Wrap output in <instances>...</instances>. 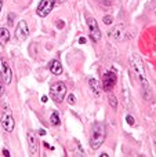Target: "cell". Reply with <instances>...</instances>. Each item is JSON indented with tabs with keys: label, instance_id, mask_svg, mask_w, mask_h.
<instances>
[{
	"label": "cell",
	"instance_id": "6da1fadb",
	"mask_svg": "<svg viewBox=\"0 0 156 157\" xmlns=\"http://www.w3.org/2000/svg\"><path fill=\"white\" fill-rule=\"evenodd\" d=\"M130 68H131V72L134 73V76L140 80L141 86H142L144 91H145V97L148 101H151V88H149L148 80H146V75H145V69H144V63L137 55H133L130 57Z\"/></svg>",
	"mask_w": 156,
	"mask_h": 157
},
{
	"label": "cell",
	"instance_id": "7a4b0ae2",
	"mask_svg": "<svg viewBox=\"0 0 156 157\" xmlns=\"http://www.w3.org/2000/svg\"><path fill=\"white\" fill-rule=\"evenodd\" d=\"M105 136H107V128L105 124L101 121L94 123L93 128H91V134H90V146L91 149L97 150L99 149L102 144L105 141Z\"/></svg>",
	"mask_w": 156,
	"mask_h": 157
},
{
	"label": "cell",
	"instance_id": "3957f363",
	"mask_svg": "<svg viewBox=\"0 0 156 157\" xmlns=\"http://www.w3.org/2000/svg\"><path fill=\"white\" fill-rule=\"evenodd\" d=\"M50 95H51L53 101L57 103H61L64 99H65L66 95V86L62 83V81H57L51 86L50 88Z\"/></svg>",
	"mask_w": 156,
	"mask_h": 157
},
{
	"label": "cell",
	"instance_id": "277c9868",
	"mask_svg": "<svg viewBox=\"0 0 156 157\" xmlns=\"http://www.w3.org/2000/svg\"><path fill=\"white\" fill-rule=\"evenodd\" d=\"M87 26H88V36H90V39L94 41V43H97V41L101 40V30H99V26L98 24H97V21L94 18H91V17H88L87 18Z\"/></svg>",
	"mask_w": 156,
	"mask_h": 157
},
{
	"label": "cell",
	"instance_id": "5b68a950",
	"mask_svg": "<svg viewBox=\"0 0 156 157\" xmlns=\"http://www.w3.org/2000/svg\"><path fill=\"white\" fill-rule=\"evenodd\" d=\"M0 77L3 78L6 84H10L13 80V72H11V66L7 63L4 58L0 57Z\"/></svg>",
	"mask_w": 156,
	"mask_h": 157
},
{
	"label": "cell",
	"instance_id": "8992f818",
	"mask_svg": "<svg viewBox=\"0 0 156 157\" xmlns=\"http://www.w3.org/2000/svg\"><path fill=\"white\" fill-rule=\"evenodd\" d=\"M54 6H55L54 0H41V2L39 3V6H37V10H36V13H37L39 17L44 18V17H47L53 11Z\"/></svg>",
	"mask_w": 156,
	"mask_h": 157
},
{
	"label": "cell",
	"instance_id": "52a82bcc",
	"mask_svg": "<svg viewBox=\"0 0 156 157\" xmlns=\"http://www.w3.org/2000/svg\"><path fill=\"white\" fill-rule=\"evenodd\" d=\"M2 125H3V128H4L7 132H11V131L14 130V125H15V123H14V117H13V114H11V110L8 108H6L4 112H3Z\"/></svg>",
	"mask_w": 156,
	"mask_h": 157
},
{
	"label": "cell",
	"instance_id": "ba28073f",
	"mask_svg": "<svg viewBox=\"0 0 156 157\" xmlns=\"http://www.w3.org/2000/svg\"><path fill=\"white\" fill-rule=\"evenodd\" d=\"M28 147H29L30 156H37L39 155V139L33 131H28Z\"/></svg>",
	"mask_w": 156,
	"mask_h": 157
},
{
	"label": "cell",
	"instance_id": "9c48e42d",
	"mask_svg": "<svg viewBox=\"0 0 156 157\" xmlns=\"http://www.w3.org/2000/svg\"><path fill=\"white\" fill-rule=\"evenodd\" d=\"M116 81H118V77H116L115 72H107L102 77V88L105 91H111L116 86Z\"/></svg>",
	"mask_w": 156,
	"mask_h": 157
},
{
	"label": "cell",
	"instance_id": "30bf717a",
	"mask_svg": "<svg viewBox=\"0 0 156 157\" xmlns=\"http://www.w3.org/2000/svg\"><path fill=\"white\" fill-rule=\"evenodd\" d=\"M28 35H29L28 24L25 21H21L18 24V26H17V29H15V39L18 41H24V40H26Z\"/></svg>",
	"mask_w": 156,
	"mask_h": 157
},
{
	"label": "cell",
	"instance_id": "8fae6325",
	"mask_svg": "<svg viewBox=\"0 0 156 157\" xmlns=\"http://www.w3.org/2000/svg\"><path fill=\"white\" fill-rule=\"evenodd\" d=\"M49 69L55 76H60V75L62 73V65H61V62L58 59H53L51 62L49 63Z\"/></svg>",
	"mask_w": 156,
	"mask_h": 157
},
{
	"label": "cell",
	"instance_id": "7c38bea8",
	"mask_svg": "<svg viewBox=\"0 0 156 157\" xmlns=\"http://www.w3.org/2000/svg\"><path fill=\"white\" fill-rule=\"evenodd\" d=\"M88 84H90V87H91L93 94L96 95V97H99V95H101V86H99V81L96 80V78H90V80H88Z\"/></svg>",
	"mask_w": 156,
	"mask_h": 157
},
{
	"label": "cell",
	"instance_id": "4fadbf2b",
	"mask_svg": "<svg viewBox=\"0 0 156 157\" xmlns=\"http://www.w3.org/2000/svg\"><path fill=\"white\" fill-rule=\"evenodd\" d=\"M10 40V32L6 28H0V46H4Z\"/></svg>",
	"mask_w": 156,
	"mask_h": 157
},
{
	"label": "cell",
	"instance_id": "5bb4252c",
	"mask_svg": "<svg viewBox=\"0 0 156 157\" xmlns=\"http://www.w3.org/2000/svg\"><path fill=\"white\" fill-rule=\"evenodd\" d=\"M120 33H122V26H116L112 32H109V37H113V39H120Z\"/></svg>",
	"mask_w": 156,
	"mask_h": 157
},
{
	"label": "cell",
	"instance_id": "9a60e30c",
	"mask_svg": "<svg viewBox=\"0 0 156 157\" xmlns=\"http://www.w3.org/2000/svg\"><path fill=\"white\" fill-rule=\"evenodd\" d=\"M50 121H51L53 125H60L61 120H60V114L57 113V112H54V113L51 114V117H50Z\"/></svg>",
	"mask_w": 156,
	"mask_h": 157
},
{
	"label": "cell",
	"instance_id": "2e32d148",
	"mask_svg": "<svg viewBox=\"0 0 156 157\" xmlns=\"http://www.w3.org/2000/svg\"><path fill=\"white\" fill-rule=\"evenodd\" d=\"M108 101H109V105L112 106L113 109L118 108V99H116L115 95H109V97H108Z\"/></svg>",
	"mask_w": 156,
	"mask_h": 157
},
{
	"label": "cell",
	"instance_id": "e0dca14e",
	"mask_svg": "<svg viewBox=\"0 0 156 157\" xmlns=\"http://www.w3.org/2000/svg\"><path fill=\"white\" fill-rule=\"evenodd\" d=\"M66 102L69 103V105H75L76 103V99H75V95H68V98H66Z\"/></svg>",
	"mask_w": 156,
	"mask_h": 157
},
{
	"label": "cell",
	"instance_id": "ac0fdd59",
	"mask_svg": "<svg viewBox=\"0 0 156 157\" xmlns=\"http://www.w3.org/2000/svg\"><path fill=\"white\" fill-rule=\"evenodd\" d=\"M102 21H104V24H105V25H111V24H112L113 19H112V17L107 15V17H104V19H102Z\"/></svg>",
	"mask_w": 156,
	"mask_h": 157
},
{
	"label": "cell",
	"instance_id": "d6986e66",
	"mask_svg": "<svg viewBox=\"0 0 156 157\" xmlns=\"http://www.w3.org/2000/svg\"><path fill=\"white\" fill-rule=\"evenodd\" d=\"M126 121L129 123L130 125H134V124H135V120H134V117H133V116H130V114L126 117Z\"/></svg>",
	"mask_w": 156,
	"mask_h": 157
},
{
	"label": "cell",
	"instance_id": "ffe728a7",
	"mask_svg": "<svg viewBox=\"0 0 156 157\" xmlns=\"http://www.w3.org/2000/svg\"><path fill=\"white\" fill-rule=\"evenodd\" d=\"M4 94V81H3V78L0 77V97Z\"/></svg>",
	"mask_w": 156,
	"mask_h": 157
},
{
	"label": "cell",
	"instance_id": "44dd1931",
	"mask_svg": "<svg viewBox=\"0 0 156 157\" xmlns=\"http://www.w3.org/2000/svg\"><path fill=\"white\" fill-rule=\"evenodd\" d=\"M3 155H4L6 157H8V156H10V153H8V150H7V149H4V150H3Z\"/></svg>",
	"mask_w": 156,
	"mask_h": 157
},
{
	"label": "cell",
	"instance_id": "7402d4cb",
	"mask_svg": "<svg viewBox=\"0 0 156 157\" xmlns=\"http://www.w3.org/2000/svg\"><path fill=\"white\" fill-rule=\"evenodd\" d=\"M79 41L83 44V43H86V39H84V37H80V40H79Z\"/></svg>",
	"mask_w": 156,
	"mask_h": 157
},
{
	"label": "cell",
	"instance_id": "603a6c76",
	"mask_svg": "<svg viewBox=\"0 0 156 157\" xmlns=\"http://www.w3.org/2000/svg\"><path fill=\"white\" fill-rule=\"evenodd\" d=\"M39 134H40V135H44V134H46V131H43V130H40V131H39Z\"/></svg>",
	"mask_w": 156,
	"mask_h": 157
},
{
	"label": "cell",
	"instance_id": "cb8c5ba5",
	"mask_svg": "<svg viewBox=\"0 0 156 157\" xmlns=\"http://www.w3.org/2000/svg\"><path fill=\"white\" fill-rule=\"evenodd\" d=\"M58 22H60V24H58V26H60V28H62V26H64V24H62V21H58Z\"/></svg>",
	"mask_w": 156,
	"mask_h": 157
},
{
	"label": "cell",
	"instance_id": "d4e9b609",
	"mask_svg": "<svg viewBox=\"0 0 156 157\" xmlns=\"http://www.w3.org/2000/svg\"><path fill=\"white\" fill-rule=\"evenodd\" d=\"M2 7H3V0H0V11H2Z\"/></svg>",
	"mask_w": 156,
	"mask_h": 157
},
{
	"label": "cell",
	"instance_id": "484cf974",
	"mask_svg": "<svg viewBox=\"0 0 156 157\" xmlns=\"http://www.w3.org/2000/svg\"><path fill=\"white\" fill-rule=\"evenodd\" d=\"M54 2H62V0H54Z\"/></svg>",
	"mask_w": 156,
	"mask_h": 157
},
{
	"label": "cell",
	"instance_id": "4316f807",
	"mask_svg": "<svg viewBox=\"0 0 156 157\" xmlns=\"http://www.w3.org/2000/svg\"><path fill=\"white\" fill-rule=\"evenodd\" d=\"M155 11H156V7H155Z\"/></svg>",
	"mask_w": 156,
	"mask_h": 157
}]
</instances>
